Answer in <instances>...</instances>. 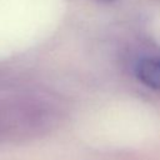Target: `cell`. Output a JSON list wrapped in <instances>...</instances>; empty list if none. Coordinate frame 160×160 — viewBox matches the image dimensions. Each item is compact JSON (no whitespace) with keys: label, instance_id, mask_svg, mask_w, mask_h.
Segmentation results:
<instances>
[{"label":"cell","instance_id":"obj_3","mask_svg":"<svg viewBox=\"0 0 160 160\" xmlns=\"http://www.w3.org/2000/svg\"><path fill=\"white\" fill-rule=\"evenodd\" d=\"M105 1H111V0H105Z\"/></svg>","mask_w":160,"mask_h":160},{"label":"cell","instance_id":"obj_1","mask_svg":"<svg viewBox=\"0 0 160 160\" xmlns=\"http://www.w3.org/2000/svg\"><path fill=\"white\" fill-rule=\"evenodd\" d=\"M42 125V115L21 99L0 94V144L34 135Z\"/></svg>","mask_w":160,"mask_h":160},{"label":"cell","instance_id":"obj_2","mask_svg":"<svg viewBox=\"0 0 160 160\" xmlns=\"http://www.w3.org/2000/svg\"><path fill=\"white\" fill-rule=\"evenodd\" d=\"M135 74L138 80L145 86L160 91V58H142L136 64Z\"/></svg>","mask_w":160,"mask_h":160}]
</instances>
